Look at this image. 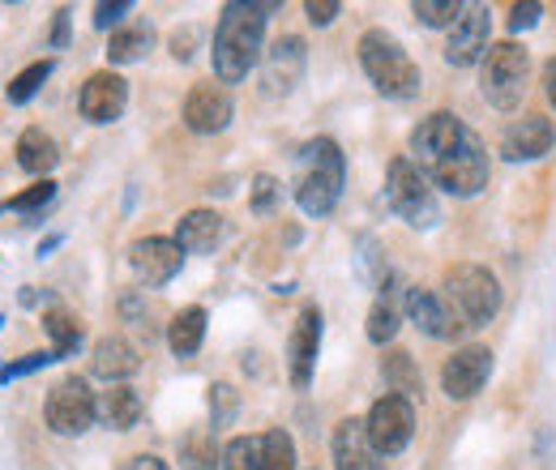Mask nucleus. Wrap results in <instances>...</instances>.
Listing matches in <instances>:
<instances>
[{
  "instance_id": "37998d69",
  "label": "nucleus",
  "mask_w": 556,
  "mask_h": 470,
  "mask_svg": "<svg viewBox=\"0 0 556 470\" xmlns=\"http://www.w3.org/2000/svg\"><path fill=\"white\" fill-rule=\"evenodd\" d=\"M70 43V9L56 13V30H52V48H65Z\"/></svg>"
},
{
  "instance_id": "2f4dec72",
  "label": "nucleus",
  "mask_w": 556,
  "mask_h": 470,
  "mask_svg": "<svg viewBox=\"0 0 556 470\" xmlns=\"http://www.w3.org/2000/svg\"><path fill=\"white\" fill-rule=\"evenodd\" d=\"M399 334V304L390 300V291L372 304V313H368V338L377 342V346H386L390 338Z\"/></svg>"
},
{
  "instance_id": "412c9836",
  "label": "nucleus",
  "mask_w": 556,
  "mask_h": 470,
  "mask_svg": "<svg viewBox=\"0 0 556 470\" xmlns=\"http://www.w3.org/2000/svg\"><path fill=\"white\" fill-rule=\"evenodd\" d=\"M407 317H412L428 338H454L467 330V326H463L432 291H424V287H412V291H407Z\"/></svg>"
},
{
  "instance_id": "393cba45",
  "label": "nucleus",
  "mask_w": 556,
  "mask_h": 470,
  "mask_svg": "<svg viewBox=\"0 0 556 470\" xmlns=\"http://www.w3.org/2000/svg\"><path fill=\"white\" fill-rule=\"evenodd\" d=\"M202 338H206V308H180L176 317H172V326H167V346L180 355V359H189V355H198L202 351Z\"/></svg>"
},
{
  "instance_id": "9d476101",
  "label": "nucleus",
  "mask_w": 556,
  "mask_h": 470,
  "mask_svg": "<svg viewBox=\"0 0 556 470\" xmlns=\"http://www.w3.org/2000/svg\"><path fill=\"white\" fill-rule=\"evenodd\" d=\"M467 137H471V129H467L454 112H432V116H424V120L416 125V134H412L416 167L432 172V167H437L441 158H450Z\"/></svg>"
},
{
  "instance_id": "f257e3e1",
  "label": "nucleus",
  "mask_w": 556,
  "mask_h": 470,
  "mask_svg": "<svg viewBox=\"0 0 556 470\" xmlns=\"http://www.w3.org/2000/svg\"><path fill=\"white\" fill-rule=\"evenodd\" d=\"M278 0H231L214 30V73L218 81H244L266 48V13H278Z\"/></svg>"
},
{
  "instance_id": "f3484780",
  "label": "nucleus",
  "mask_w": 556,
  "mask_h": 470,
  "mask_svg": "<svg viewBox=\"0 0 556 470\" xmlns=\"http://www.w3.org/2000/svg\"><path fill=\"white\" fill-rule=\"evenodd\" d=\"M553 145H556V129H553V120H544V116H522V120H514V125L505 129V137H501V154H505L509 163L544 158Z\"/></svg>"
},
{
  "instance_id": "4be33fe9",
  "label": "nucleus",
  "mask_w": 556,
  "mask_h": 470,
  "mask_svg": "<svg viewBox=\"0 0 556 470\" xmlns=\"http://www.w3.org/2000/svg\"><path fill=\"white\" fill-rule=\"evenodd\" d=\"M218 240H223V218L214 209H189L176 223V244L185 253H214Z\"/></svg>"
},
{
  "instance_id": "58836bf2",
  "label": "nucleus",
  "mask_w": 556,
  "mask_h": 470,
  "mask_svg": "<svg viewBox=\"0 0 556 470\" xmlns=\"http://www.w3.org/2000/svg\"><path fill=\"white\" fill-rule=\"evenodd\" d=\"M210 410H214V423H223L236 410V390L231 385H210Z\"/></svg>"
},
{
  "instance_id": "a211bd4d",
  "label": "nucleus",
  "mask_w": 556,
  "mask_h": 470,
  "mask_svg": "<svg viewBox=\"0 0 556 470\" xmlns=\"http://www.w3.org/2000/svg\"><path fill=\"white\" fill-rule=\"evenodd\" d=\"M304 77V39L282 35L275 48L266 52V68H262V90L266 94H291Z\"/></svg>"
},
{
  "instance_id": "79ce46f5",
  "label": "nucleus",
  "mask_w": 556,
  "mask_h": 470,
  "mask_svg": "<svg viewBox=\"0 0 556 470\" xmlns=\"http://www.w3.org/2000/svg\"><path fill=\"white\" fill-rule=\"evenodd\" d=\"M193 43H198V30H193V26L176 30V35H172V56H176V61H189V56H193Z\"/></svg>"
},
{
  "instance_id": "4c0bfd02",
  "label": "nucleus",
  "mask_w": 556,
  "mask_h": 470,
  "mask_svg": "<svg viewBox=\"0 0 556 470\" xmlns=\"http://www.w3.org/2000/svg\"><path fill=\"white\" fill-rule=\"evenodd\" d=\"M125 13H134V4H129V0H112V4H94V26H99V30H112V26L121 30V17H125Z\"/></svg>"
},
{
  "instance_id": "b1692460",
  "label": "nucleus",
  "mask_w": 556,
  "mask_h": 470,
  "mask_svg": "<svg viewBox=\"0 0 556 470\" xmlns=\"http://www.w3.org/2000/svg\"><path fill=\"white\" fill-rule=\"evenodd\" d=\"M17 167L22 172H30V176H48L56 163H61V150H56V141L43 134V129H26V134L17 137Z\"/></svg>"
},
{
  "instance_id": "a19ab883",
  "label": "nucleus",
  "mask_w": 556,
  "mask_h": 470,
  "mask_svg": "<svg viewBox=\"0 0 556 470\" xmlns=\"http://www.w3.org/2000/svg\"><path fill=\"white\" fill-rule=\"evenodd\" d=\"M535 22H540V4H535V0L509 9V30H514V35H518V30H531Z\"/></svg>"
},
{
  "instance_id": "7c9ffc66",
  "label": "nucleus",
  "mask_w": 556,
  "mask_h": 470,
  "mask_svg": "<svg viewBox=\"0 0 556 470\" xmlns=\"http://www.w3.org/2000/svg\"><path fill=\"white\" fill-rule=\"evenodd\" d=\"M381 368H386V381L394 385V394H403V398H407V394H419V372L412 368V355H407V351H390Z\"/></svg>"
},
{
  "instance_id": "5701e85b",
  "label": "nucleus",
  "mask_w": 556,
  "mask_h": 470,
  "mask_svg": "<svg viewBox=\"0 0 556 470\" xmlns=\"http://www.w3.org/2000/svg\"><path fill=\"white\" fill-rule=\"evenodd\" d=\"M141 394L134 385H108V394L99 398V419L108 423V428H116V432H129V428H138L141 419Z\"/></svg>"
},
{
  "instance_id": "c03bdc74",
  "label": "nucleus",
  "mask_w": 556,
  "mask_h": 470,
  "mask_svg": "<svg viewBox=\"0 0 556 470\" xmlns=\"http://www.w3.org/2000/svg\"><path fill=\"white\" fill-rule=\"evenodd\" d=\"M125 470H172L163 458H154V454H138V458H129V467Z\"/></svg>"
},
{
  "instance_id": "c85d7f7f",
  "label": "nucleus",
  "mask_w": 556,
  "mask_h": 470,
  "mask_svg": "<svg viewBox=\"0 0 556 470\" xmlns=\"http://www.w3.org/2000/svg\"><path fill=\"white\" fill-rule=\"evenodd\" d=\"M52 77V61H35V65H26L9 86H4V99L13 103V107H22V103H30L35 94H39V86Z\"/></svg>"
},
{
  "instance_id": "423d86ee",
  "label": "nucleus",
  "mask_w": 556,
  "mask_h": 470,
  "mask_svg": "<svg viewBox=\"0 0 556 470\" xmlns=\"http://www.w3.org/2000/svg\"><path fill=\"white\" fill-rule=\"evenodd\" d=\"M527 48H518L514 39L505 43H488L484 61H480V90L496 112H514L522 103L527 90Z\"/></svg>"
},
{
  "instance_id": "473e14b6",
  "label": "nucleus",
  "mask_w": 556,
  "mask_h": 470,
  "mask_svg": "<svg viewBox=\"0 0 556 470\" xmlns=\"http://www.w3.org/2000/svg\"><path fill=\"white\" fill-rule=\"evenodd\" d=\"M463 0H416L412 13H416L424 26H454L463 17Z\"/></svg>"
},
{
  "instance_id": "2eb2a0df",
  "label": "nucleus",
  "mask_w": 556,
  "mask_h": 470,
  "mask_svg": "<svg viewBox=\"0 0 556 470\" xmlns=\"http://www.w3.org/2000/svg\"><path fill=\"white\" fill-rule=\"evenodd\" d=\"M488 52V9L484 4H467L463 17L450 26V39H445V61L454 68H467L476 61H484Z\"/></svg>"
},
{
  "instance_id": "6e6552de",
  "label": "nucleus",
  "mask_w": 556,
  "mask_h": 470,
  "mask_svg": "<svg viewBox=\"0 0 556 470\" xmlns=\"http://www.w3.org/2000/svg\"><path fill=\"white\" fill-rule=\"evenodd\" d=\"M94 415H99V403H94V394H90V385L81 377L56 381L48 403H43V419H48V428L56 436H81L94 423Z\"/></svg>"
},
{
  "instance_id": "6ab92c4d",
  "label": "nucleus",
  "mask_w": 556,
  "mask_h": 470,
  "mask_svg": "<svg viewBox=\"0 0 556 470\" xmlns=\"http://www.w3.org/2000/svg\"><path fill=\"white\" fill-rule=\"evenodd\" d=\"M334 470H386V458L368 441L364 419H343L334 428Z\"/></svg>"
},
{
  "instance_id": "0eeeda50",
  "label": "nucleus",
  "mask_w": 556,
  "mask_h": 470,
  "mask_svg": "<svg viewBox=\"0 0 556 470\" xmlns=\"http://www.w3.org/2000/svg\"><path fill=\"white\" fill-rule=\"evenodd\" d=\"M364 423H368V441L377 445V454L381 458H394L416 436V406H412V398H403V394H386V398L372 403Z\"/></svg>"
},
{
  "instance_id": "ddd939ff",
  "label": "nucleus",
  "mask_w": 556,
  "mask_h": 470,
  "mask_svg": "<svg viewBox=\"0 0 556 470\" xmlns=\"http://www.w3.org/2000/svg\"><path fill=\"white\" fill-rule=\"evenodd\" d=\"M317 355H321V308L317 304H304L291 338H287V372H291V385H308L313 372H317Z\"/></svg>"
},
{
  "instance_id": "f8f14e48",
  "label": "nucleus",
  "mask_w": 556,
  "mask_h": 470,
  "mask_svg": "<svg viewBox=\"0 0 556 470\" xmlns=\"http://www.w3.org/2000/svg\"><path fill=\"white\" fill-rule=\"evenodd\" d=\"M77 107H81V116L90 125H112L129 107V81L121 73H112V68H99V73L86 77V86L77 94Z\"/></svg>"
},
{
  "instance_id": "ea45409f",
  "label": "nucleus",
  "mask_w": 556,
  "mask_h": 470,
  "mask_svg": "<svg viewBox=\"0 0 556 470\" xmlns=\"http://www.w3.org/2000/svg\"><path fill=\"white\" fill-rule=\"evenodd\" d=\"M304 13H308V22H313V26H330V22L343 13V4H339V0H308V4H304Z\"/></svg>"
},
{
  "instance_id": "e433bc0d",
  "label": "nucleus",
  "mask_w": 556,
  "mask_h": 470,
  "mask_svg": "<svg viewBox=\"0 0 556 470\" xmlns=\"http://www.w3.org/2000/svg\"><path fill=\"white\" fill-rule=\"evenodd\" d=\"M278 193H282V189H278L275 176H257V180H253V209H257V214H270L278 202Z\"/></svg>"
},
{
  "instance_id": "39448f33",
  "label": "nucleus",
  "mask_w": 556,
  "mask_h": 470,
  "mask_svg": "<svg viewBox=\"0 0 556 470\" xmlns=\"http://www.w3.org/2000/svg\"><path fill=\"white\" fill-rule=\"evenodd\" d=\"M386 202H390V209H394L407 227H416V231H432V227L441 223L437 193L428 189V176L419 172L412 158H394V163H390Z\"/></svg>"
},
{
  "instance_id": "7ed1b4c3",
  "label": "nucleus",
  "mask_w": 556,
  "mask_h": 470,
  "mask_svg": "<svg viewBox=\"0 0 556 470\" xmlns=\"http://www.w3.org/2000/svg\"><path fill=\"white\" fill-rule=\"evenodd\" d=\"M359 65L368 81L386 99H412L419 94V65L407 56V48L390 30H364L359 35Z\"/></svg>"
},
{
  "instance_id": "a878e982",
  "label": "nucleus",
  "mask_w": 556,
  "mask_h": 470,
  "mask_svg": "<svg viewBox=\"0 0 556 470\" xmlns=\"http://www.w3.org/2000/svg\"><path fill=\"white\" fill-rule=\"evenodd\" d=\"M150 43H154V35H150V26H146V22L121 26V30H112L108 61H112V65H134V61H141V56L150 52Z\"/></svg>"
},
{
  "instance_id": "cd10ccee",
  "label": "nucleus",
  "mask_w": 556,
  "mask_h": 470,
  "mask_svg": "<svg viewBox=\"0 0 556 470\" xmlns=\"http://www.w3.org/2000/svg\"><path fill=\"white\" fill-rule=\"evenodd\" d=\"M180 467L185 470L223 467V454H218V445H214V432H210V428H193V432L180 441Z\"/></svg>"
},
{
  "instance_id": "c9c22d12",
  "label": "nucleus",
  "mask_w": 556,
  "mask_h": 470,
  "mask_svg": "<svg viewBox=\"0 0 556 470\" xmlns=\"http://www.w3.org/2000/svg\"><path fill=\"white\" fill-rule=\"evenodd\" d=\"M52 359H56L52 351H30V355H22L17 364H4V368H0V381L9 385V381H22V377H30V372H43Z\"/></svg>"
},
{
  "instance_id": "72a5a7b5",
  "label": "nucleus",
  "mask_w": 556,
  "mask_h": 470,
  "mask_svg": "<svg viewBox=\"0 0 556 470\" xmlns=\"http://www.w3.org/2000/svg\"><path fill=\"white\" fill-rule=\"evenodd\" d=\"M262 462V436H236L223 449V470H257Z\"/></svg>"
},
{
  "instance_id": "f704fd0d",
  "label": "nucleus",
  "mask_w": 556,
  "mask_h": 470,
  "mask_svg": "<svg viewBox=\"0 0 556 470\" xmlns=\"http://www.w3.org/2000/svg\"><path fill=\"white\" fill-rule=\"evenodd\" d=\"M52 198H56V185H52V180H39V185H30L26 193L9 198V209H13V214H35V209L52 205Z\"/></svg>"
},
{
  "instance_id": "4468645a",
  "label": "nucleus",
  "mask_w": 556,
  "mask_h": 470,
  "mask_svg": "<svg viewBox=\"0 0 556 470\" xmlns=\"http://www.w3.org/2000/svg\"><path fill=\"white\" fill-rule=\"evenodd\" d=\"M129 266L138 274L146 287H167L180 266H185V249L176 240H163V236H146L129 244Z\"/></svg>"
},
{
  "instance_id": "aec40b11",
  "label": "nucleus",
  "mask_w": 556,
  "mask_h": 470,
  "mask_svg": "<svg viewBox=\"0 0 556 470\" xmlns=\"http://www.w3.org/2000/svg\"><path fill=\"white\" fill-rule=\"evenodd\" d=\"M138 368H141L138 351L125 338H99L94 351H90V372L103 377L108 385H125Z\"/></svg>"
},
{
  "instance_id": "49530a36",
  "label": "nucleus",
  "mask_w": 556,
  "mask_h": 470,
  "mask_svg": "<svg viewBox=\"0 0 556 470\" xmlns=\"http://www.w3.org/2000/svg\"><path fill=\"white\" fill-rule=\"evenodd\" d=\"M0 209H4V205H0Z\"/></svg>"
},
{
  "instance_id": "dca6fc26",
  "label": "nucleus",
  "mask_w": 556,
  "mask_h": 470,
  "mask_svg": "<svg viewBox=\"0 0 556 470\" xmlns=\"http://www.w3.org/2000/svg\"><path fill=\"white\" fill-rule=\"evenodd\" d=\"M185 125L193 134H223L231 125V94H227V86H214V81L193 86L189 99H185Z\"/></svg>"
},
{
  "instance_id": "bb28decb",
  "label": "nucleus",
  "mask_w": 556,
  "mask_h": 470,
  "mask_svg": "<svg viewBox=\"0 0 556 470\" xmlns=\"http://www.w3.org/2000/svg\"><path fill=\"white\" fill-rule=\"evenodd\" d=\"M43 330L52 338V355L56 359H70L73 351L81 346V321L73 313H65V308H48L43 313Z\"/></svg>"
},
{
  "instance_id": "1a4fd4ad",
  "label": "nucleus",
  "mask_w": 556,
  "mask_h": 470,
  "mask_svg": "<svg viewBox=\"0 0 556 470\" xmlns=\"http://www.w3.org/2000/svg\"><path fill=\"white\" fill-rule=\"evenodd\" d=\"M428 176H432L450 198H476L488 185V150L480 145V137L471 134L450 158H441Z\"/></svg>"
},
{
  "instance_id": "20e7f679",
  "label": "nucleus",
  "mask_w": 556,
  "mask_h": 470,
  "mask_svg": "<svg viewBox=\"0 0 556 470\" xmlns=\"http://www.w3.org/2000/svg\"><path fill=\"white\" fill-rule=\"evenodd\" d=\"M445 300L454 304V317L467 330L488 326L501 313V282L488 266H454L445 274Z\"/></svg>"
},
{
  "instance_id": "f03ea898",
  "label": "nucleus",
  "mask_w": 556,
  "mask_h": 470,
  "mask_svg": "<svg viewBox=\"0 0 556 470\" xmlns=\"http://www.w3.org/2000/svg\"><path fill=\"white\" fill-rule=\"evenodd\" d=\"M343 185H348V158H343L339 141L334 137L304 141V150L295 158V202H300V209L313 218L330 214L343 198Z\"/></svg>"
},
{
  "instance_id": "c756f323",
  "label": "nucleus",
  "mask_w": 556,
  "mask_h": 470,
  "mask_svg": "<svg viewBox=\"0 0 556 470\" xmlns=\"http://www.w3.org/2000/svg\"><path fill=\"white\" fill-rule=\"evenodd\" d=\"M257 470H295V441L282 428H270L262 436V462H257Z\"/></svg>"
},
{
  "instance_id": "9b49d317",
  "label": "nucleus",
  "mask_w": 556,
  "mask_h": 470,
  "mask_svg": "<svg viewBox=\"0 0 556 470\" xmlns=\"http://www.w3.org/2000/svg\"><path fill=\"white\" fill-rule=\"evenodd\" d=\"M488 377H492V351L480 346V342H471V346H463V351H454L445 359L441 390H445L450 403H467V398H476L484 390Z\"/></svg>"
},
{
  "instance_id": "a18cd8bd",
  "label": "nucleus",
  "mask_w": 556,
  "mask_h": 470,
  "mask_svg": "<svg viewBox=\"0 0 556 470\" xmlns=\"http://www.w3.org/2000/svg\"><path fill=\"white\" fill-rule=\"evenodd\" d=\"M544 94H548V103L556 107V56L548 61V68H544Z\"/></svg>"
}]
</instances>
